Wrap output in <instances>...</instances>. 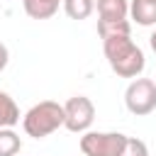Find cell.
Segmentation results:
<instances>
[{
	"label": "cell",
	"mask_w": 156,
	"mask_h": 156,
	"mask_svg": "<svg viewBox=\"0 0 156 156\" xmlns=\"http://www.w3.org/2000/svg\"><path fill=\"white\" fill-rule=\"evenodd\" d=\"M61 5L71 20H88L95 10V0H61Z\"/></svg>",
	"instance_id": "cell-11"
},
{
	"label": "cell",
	"mask_w": 156,
	"mask_h": 156,
	"mask_svg": "<svg viewBox=\"0 0 156 156\" xmlns=\"http://www.w3.org/2000/svg\"><path fill=\"white\" fill-rule=\"evenodd\" d=\"M119 156H149V146H146V141H141L136 136H127Z\"/></svg>",
	"instance_id": "cell-13"
},
{
	"label": "cell",
	"mask_w": 156,
	"mask_h": 156,
	"mask_svg": "<svg viewBox=\"0 0 156 156\" xmlns=\"http://www.w3.org/2000/svg\"><path fill=\"white\" fill-rule=\"evenodd\" d=\"M63 127V105L54 100H41L32 105L22 117V129L32 139H44Z\"/></svg>",
	"instance_id": "cell-2"
},
{
	"label": "cell",
	"mask_w": 156,
	"mask_h": 156,
	"mask_svg": "<svg viewBox=\"0 0 156 156\" xmlns=\"http://www.w3.org/2000/svg\"><path fill=\"white\" fill-rule=\"evenodd\" d=\"M124 105L132 115L146 117L156 110V80L151 78H132L124 90Z\"/></svg>",
	"instance_id": "cell-3"
},
{
	"label": "cell",
	"mask_w": 156,
	"mask_h": 156,
	"mask_svg": "<svg viewBox=\"0 0 156 156\" xmlns=\"http://www.w3.org/2000/svg\"><path fill=\"white\" fill-rule=\"evenodd\" d=\"M61 0H22V7L27 12V17L32 20H49L58 12Z\"/></svg>",
	"instance_id": "cell-8"
},
{
	"label": "cell",
	"mask_w": 156,
	"mask_h": 156,
	"mask_svg": "<svg viewBox=\"0 0 156 156\" xmlns=\"http://www.w3.org/2000/svg\"><path fill=\"white\" fill-rule=\"evenodd\" d=\"M95 119V105L85 95H73L63 102V127L73 134H83L90 129Z\"/></svg>",
	"instance_id": "cell-4"
},
{
	"label": "cell",
	"mask_w": 156,
	"mask_h": 156,
	"mask_svg": "<svg viewBox=\"0 0 156 156\" xmlns=\"http://www.w3.org/2000/svg\"><path fill=\"white\" fill-rule=\"evenodd\" d=\"M129 17L141 27L156 24V0H129Z\"/></svg>",
	"instance_id": "cell-6"
},
{
	"label": "cell",
	"mask_w": 156,
	"mask_h": 156,
	"mask_svg": "<svg viewBox=\"0 0 156 156\" xmlns=\"http://www.w3.org/2000/svg\"><path fill=\"white\" fill-rule=\"evenodd\" d=\"M127 134L122 132H83L80 154L83 156H119Z\"/></svg>",
	"instance_id": "cell-5"
},
{
	"label": "cell",
	"mask_w": 156,
	"mask_h": 156,
	"mask_svg": "<svg viewBox=\"0 0 156 156\" xmlns=\"http://www.w3.org/2000/svg\"><path fill=\"white\" fill-rule=\"evenodd\" d=\"M102 51L110 68L119 78H139L146 68V56L139 44H134L132 34H112L102 39Z\"/></svg>",
	"instance_id": "cell-1"
},
{
	"label": "cell",
	"mask_w": 156,
	"mask_h": 156,
	"mask_svg": "<svg viewBox=\"0 0 156 156\" xmlns=\"http://www.w3.org/2000/svg\"><path fill=\"white\" fill-rule=\"evenodd\" d=\"M149 46H151V51L156 54V29L151 32V37H149Z\"/></svg>",
	"instance_id": "cell-15"
},
{
	"label": "cell",
	"mask_w": 156,
	"mask_h": 156,
	"mask_svg": "<svg viewBox=\"0 0 156 156\" xmlns=\"http://www.w3.org/2000/svg\"><path fill=\"white\" fill-rule=\"evenodd\" d=\"M98 20H127L129 0H95Z\"/></svg>",
	"instance_id": "cell-7"
},
{
	"label": "cell",
	"mask_w": 156,
	"mask_h": 156,
	"mask_svg": "<svg viewBox=\"0 0 156 156\" xmlns=\"http://www.w3.org/2000/svg\"><path fill=\"white\" fill-rule=\"evenodd\" d=\"M7 61H10V51H7V46H5L2 41H0V71H5Z\"/></svg>",
	"instance_id": "cell-14"
},
{
	"label": "cell",
	"mask_w": 156,
	"mask_h": 156,
	"mask_svg": "<svg viewBox=\"0 0 156 156\" xmlns=\"http://www.w3.org/2000/svg\"><path fill=\"white\" fill-rule=\"evenodd\" d=\"M98 34L112 37V34H132V24L129 20H98Z\"/></svg>",
	"instance_id": "cell-12"
},
{
	"label": "cell",
	"mask_w": 156,
	"mask_h": 156,
	"mask_svg": "<svg viewBox=\"0 0 156 156\" xmlns=\"http://www.w3.org/2000/svg\"><path fill=\"white\" fill-rule=\"evenodd\" d=\"M17 122H20V107H17V102L5 90H0V127H15Z\"/></svg>",
	"instance_id": "cell-9"
},
{
	"label": "cell",
	"mask_w": 156,
	"mask_h": 156,
	"mask_svg": "<svg viewBox=\"0 0 156 156\" xmlns=\"http://www.w3.org/2000/svg\"><path fill=\"white\" fill-rule=\"evenodd\" d=\"M22 149V139L12 127H0V156H17Z\"/></svg>",
	"instance_id": "cell-10"
}]
</instances>
